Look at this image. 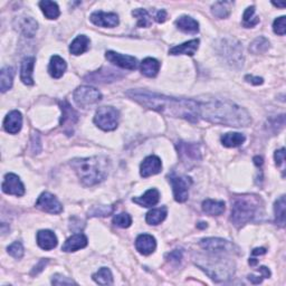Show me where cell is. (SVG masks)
I'll return each mask as SVG.
<instances>
[{"label": "cell", "instance_id": "6da1fadb", "mask_svg": "<svg viewBox=\"0 0 286 286\" xmlns=\"http://www.w3.org/2000/svg\"><path fill=\"white\" fill-rule=\"evenodd\" d=\"M126 95L142 106L162 115L180 117L190 122H198L200 119V103L194 99L166 96L144 90H130Z\"/></svg>", "mask_w": 286, "mask_h": 286}, {"label": "cell", "instance_id": "7a4b0ae2", "mask_svg": "<svg viewBox=\"0 0 286 286\" xmlns=\"http://www.w3.org/2000/svg\"><path fill=\"white\" fill-rule=\"evenodd\" d=\"M200 103V119L211 123L227 126H247L251 124V115L245 108L235 103L222 99L199 101Z\"/></svg>", "mask_w": 286, "mask_h": 286}, {"label": "cell", "instance_id": "3957f363", "mask_svg": "<svg viewBox=\"0 0 286 286\" xmlns=\"http://www.w3.org/2000/svg\"><path fill=\"white\" fill-rule=\"evenodd\" d=\"M71 166L85 186H95L105 180L110 169V162L105 157L74 159Z\"/></svg>", "mask_w": 286, "mask_h": 286}, {"label": "cell", "instance_id": "277c9868", "mask_svg": "<svg viewBox=\"0 0 286 286\" xmlns=\"http://www.w3.org/2000/svg\"><path fill=\"white\" fill-rule=\"evenodd\" d=\"M263 203L260 197L245 194L236 197L231 206L230 220L236 227H242L253 221L261 214Z\"/></svg>", "mask_w": 286, "mask_h": 286}, {"label": "cell", "instance_id": "5b68a950", "mask_svg": "<svg viewBox=\"0 0 286 286\" xmlns=\"http://www.w3.org/2000/svg\"><path fill=\"white\" fill-rule=\"evenodd\" d=\"M196 264L203 270L216 282H221L230 279L234 274V263L222 257H206L196 262Z\"/></svg>", "mask_w": 286, "mask_h": 286}, {"label": "cell", "instance_id": "8992f818", "mask_svg": "<svg viewBox=\"0 0 286 286\" xmlns=\"http://www.w3.org/2000/svg\"><path fill=\"white\" fill-rule=\"evenodd\" d=\"M218 53L231 66H243V47L235 39H221L217 46Z\"/></svg>", "mask_w": 286, "mask_h": 286}, {"label": "cell", "instance_id": "52a82bcc", "mask_svg": "<svg viewBox=\"0 0 286 286\" xmlns=\"http://www.w3.org/2000/svg\"><path fill=\"white\" fill-rule=\"evenodd\" d=\"M94 123L103 131H113L119 123V111L112 106H102L95 113Z\"/></svg>", "mask_w": 286, "mask_h": 286}, {"label": "cell", "instance_id": "ba28073f", "mask_svg": "<svg viewBox=\"0 0 286 286\" xmlns=\"http://www.w3.org/2000/svg\"><path fill=\"white\" fill-rule=\"evenodd\" d=\"M177 151H178L180 160L187 168L194 167L197 162L201 160L200 148L197 143L180 141L177 143Z\"/></svg>", "mask_w": 286, "mask_h": 286}, {"label": "cell", "instance_id": "9c48e42d", "mask_svg": "<svg viewBox=\"0 0 286 286\" xmlns=\"http://www.w3.org/2000/svg\"><path fill=\"white\" fill-rule=\"evenodd\" d=\"M102 94L91 86H80L74 92V101L77 105L86 108L101 101Z\"/></svg>", "mask_w": 286, "mask_h": 286}, {"label": "cell", "instance_id": "30bf717a", "mask_svg": "<svg viewBox=\"0 0 286 286\" xmlns=\"http://www.w3.org/2000/svg\"><path fill=\"white\" fill-rule=\"evenodd\" d=\"M60 105L62 108V117L60 121L61 126L67 135H72L74 126L79 121V114L67 101L60 102Z\"/></svg>", "mask_w": 286, "mask_h": 286}, {"label": "cell", "instance_id": "8fae6325", "mask_svg": "<svg viewBox=\"0 0 286 286\" xmlns=\"http://www.w3.org/2000/svg\"><path fill=\"white\" fill-rule=\"evenodd\" d=\"M169 180L172 185V189H174L176 201L185 202L189 196V187L192 184L191 179L188 178V177H178L171 175Z\"/></svg>", "mask_w": 286, "mask_h": 286}, {"label": "cell", "instance_id": "7c38bea8", "mask_svg": "<svg viewBox=\"0 0 286 286\" xmlns=\"http://www.w3.org/2000/svg\"><path fill=\"white\" fill-rule=\"evenodd\" d=\"M36 207L49 214H61L63 211V207L61 202L54 194L49 192H43L36 201Z\"/></svg>", "mask_w": 286, "mask_h": 286}, {"label": "cell", "instance_id": "4fadbf2b", "mask_svg": "<svg viewBox=\"0 0 286 286\" xmlns=\"http://www.w3.org/2000/svg\"><path fill=\"white\" fill-rule=\"evenodd\" d=\"M200 246L206 251L215 254L219 253H233L235 246L228 240L221 238H205L200 242Z\"/></svg>", "mask_w": 286, "mask_h": 286}, {"label": "cell", "instance_id": "5bb4252c", "mask_svg": "<svg viewBox=\"0 0 286 286\" xmlns=\"http://www.w3.org/2000/svg\"><path fill=\"white\" fill-rule=\"evenodd\" d=\"M2 191L7 194L20 197L25 193V187L19 177L13 174H7L2 183Z\"/></svg>", "mask_w": 286, "mask_h": 286}, {"label": "cell", "instance_id": "9a60e30c", "mask_svg": "<svg viewBox=\"0 0 286 286\" xmlns=\"http://www.w3.org/2000/svg\"><path fill=\"white\" fill-rule=\"evenodd\" d=\"M106 60L110 61L112 64L121 67V69L134 71L138 67V61L137 58L130 55H122V54L115 53V52H107L106 53Z\"/></svg>", "mask_w": 286, "mask_h": 286}, {"label": "cell", "instance_id": "2e32d148", "mask_svg": "<svg viewBox=\"0 0 286 286\" xmlns=\"http://www.w3.org/2000/svg\"><path fill=\"white\" fill-rule=\"evenodd\" d=\"M91 21L94 25L99 27H108L113 28L119 25V17L114 12H103V11H95L90 17Z\"/></svg>", "mask_w": 286, "mask_h": 286}, {"label": "cell", "instance_id": "e0dca14e", "mask_svg": "<svg viewBox=\"0 0 286 286\" xmlns=\"http://www.w3.org/2000/svg\"><path fill=\"white\" fill-rule=\"evenodd\" d=\"M162 163L161 160L156 156H150L145 158L143 162L141 163V168H140V174L143 178H148L150 176L158 175L161 172Z\"/></svg>", "mask_w": 286, "mask_h": 286}, {"label": "cell", "instance_id": "ac0fdd59", "mask_svg": "<svg viewBox=\"0 0 286 286\" xmlns=\"http://www.w3.org/2000/svg\"><path fill=\"white\" fill-rule=\"evenodd\" d=\"M121 76L122 75L114 70L102 69L92 73V74H89L85 77V80H89V82H94V83H110V82H114Z\"/></svg>", "mask_w": 286, "mask_h": 286}, {"label": "cell", "instance_id": "d6986e66", "mask_svg": "<svg viewBox=\"0 0 286 286\" xmlns=\"http://www.w3.org/2000/svg\"><path fill=\"white\" fill-rule=\"evenodd\" d=\"M135 248H137V251L140 254H142V255H150V254H152L157 248L156 238L148 234L140 235L137 240H135Z\"/></svg>", "mask_w": 286, "mask_h": 286}, {"label": "cell", "instance_id": "ffe728a7", "mask_svg": "<svg viewBox=\"0 0 286 286\" xmlns=\"http://www.w3.org/2000/svg\"><path fill=\"white\" fill-rule=\"evenodd\" d=\"M22 126V116L19 111H11L3 121V128L10 134H16Z\"/></svg>", "mask_w": 286, "mask_h": 286}, {"label": "cell", "instance_id": "44dd1931", "mask_svg": "<svg viewBox=\"0 0 286 286\" xmlns=\"http://www.w3.org/2000/svg\"><path fill=\"white\" fill-rule=\"evenodd\" d=\"M57 237L52 230H39L37 233L38 246L45 251H52L57 246Z\"/></svg>", "mask_w": 286, "mask_h": 286}, {"label": "cell", "instance_id": "7402d4cb", "mask_svg": "<svg viewBox=\"0 0 286 286\" xmlns=\"http://www.w3.org/2000/svg\"><path fill=\"white\" fill-rule=\"evenodd\" d=\"M86 245H88V238H86V236L83 234H76L66 240L65 244L63 245L62 251L66 253L76 252L79 251V249L86 247Z\"/></svg>", "mask_w": 286, "mask_h": 286}, {"label": "cell", "instance_id": "603a6c76", "mask_svg": "<svg viewBox=\"0 0 286 286\" xmlns=\"http://www.w3.org/2000/svg\"><path fill=\"white\" fill-rule=\"evenodd\" d=\"M199 47V39H192L189 40L187 43H184L178 46L172 47L169 53L171 55H189L193 56L194 53L197 52V49Z\"/></svg>", "mask_w": 286, "mask_h": 286}, {"label": "cell", "instance_id": "cb8c5ba5", "mask_svg": "<svg viewBox=\"0 0 286 286\" xmlns=\"http://www.w3.org/2000/svg\"><path fill=\"white\" fill-rule=\"evenodd\" d=\"M18 29L26 37H34L38 29V24L34 18L22 17L18 19Z\"/></svg>", "mask_w": 286, "mask_h": 286}, {"label": "cell", "instance_id": "d4e9b609", "mask_svg": "<svg viewBox=\"0 0 286 286\" xmlns=\"http://www.w3.org/2000/svg\"><path fill=\"white\" fill-rule=\"evenodd\" d=\"M35 65V57H26L21 63L20 80L26 85H33V70Z\"/></svg>", "mask_w": 286, "mask_h": 286}, {"label": "cell", "instance_id": "484cf974", "mask_svg": "<svg viewBox=\"0 0 286 286\" xmlns=\"http://www.w3.org/2000/svg\"><path fill=\"white\" fill-rule=\"evenodd\" d=\"M159 199H160V193L157 189H149L147 192H145L143 196L139 197V198H133L132 201L138 203L139 206L142 207H152L154 205H157L159 202Z\"/></svg>", "mask_w": 286, "mask_h": 286}, {"label": "cell", "instance_id": "4316f807", "mask_svg": "<svg viewBox=\"0 0 286 286\" xmlns=\"http://www.w3.org/2000/svg\"><path fill=\"white\" fill-rule=\"evenodd\" d=\"M66 67H67L66 63L61 56L54 55L51 58V62H49L48 72L54 79H60V77H62L63 74L65 73Z\"/></svg>", "mask_w": 286, "mask_h": 286}, {"label": "cell", "instance_id": "83f0119b", "mask_svg": "<svg viewBox=\"0 0 286 286\" xmlns=\"http://www.w3.org/2000/svg\"><path fill=\"white\" fill-rule=\"evenodd\" d=\"M176 26L178 27L180 30L185 31V33L197 34L199 31L198 21L189 16H183L178 18V19L176 20Z\"/></svg>", "mask_w": 286, "mask_h": 286}, {"label": "cell", "instance_id": "f1b7e54d", "mask_svg": "<svg viewBox=\"0 0 286 286\" xmlns=\"http://www.w3.org/2000/svg\"><path fill=\"white\" fill-rule=\"evenodd\" d=\"M90 47V38L85 35H80L73 40L71 46H70V52L73 55H81V54L85 53Z\"/></svg>", "mask_w": 286, "mask_h": 286}, {"label": "cell", "instance_id": "f546056e", "mask_svg": "<svg viewBox=\"0 0 286 286\" xmlns=\"http://www.w3.org/2000/svg\"><path fill=\"white\" fill-rule=\"evenodd\" d=\"M225 202L207 199L202 202V210L209 216H219L225 211Z\"/></svg>", "mask_w": 286, "mask_h": 286}, {"label": "cell", "instance_id": "4dcf8cb0", "mask_svg": "<svg viewBox=\"0 0 286 286\" xmlns=\"http://www.w3.org/2000/svg\"><path fill=\"white\" fill-rule=\"evenodd\" d=\"M39 7L44 12V15L48 19H56L60 17L61 11L58 4L54 1H49V0H44V1L39 2Z\"/></svg>", "mask_w": 286, "mask_h": 286}, {"label": "cell", "instance_id": "1f68e13d", "mask_svg": "<svg viewBox=\"0 0 286 286\" xmlns=\"http://www.w3.org/2000/svg\"><path fill=\"white\" fill-rule=\"evenodd\" d=\"M245 140H246V138H245L244 134L237 132H230L222 135L221 143L227 148H236L242 145L245 142Z\"/></svg>", "mask_w": 286, "mask_h": 286}, {"label": "cell", "instance_id": "d6a6232c", "mask_svg": "<svg viewBox=\"0 0 286 286\" xmlns=\"http://www.w3.org/2000/svg\"><path fill=\"white\" fill-rule=\"evenodd\" d=\"M160 70V63L154 58L148 57L141 63V72L142 74L148 77H154L157 76Z\"/></svg>", "mask_w": 286, "mask_h": 286}, {"label": "cell", "instance_id": "836d02e7", "mask_svg": "<svg viewBox=\"0 0 286 286\" xmlns=\"http://www.w3.org/2000/svg\"><path fill=\"white\" fill-rule=\"evenodd\" d=\"M233 2L231 1H217L211 7L212 15L217 18H227L230 15Z\"/></svg>", "mask_w": 286, "mask_h": 286}, {"label": "cell", "instance_id": "e575fe53", "mask_svg": "<svg viewBox=\"0 0 286 286\" xmlns=\"http://www.w3.org/2000/svg\"><path fill=\"white\" fill-rule=\"evenodd\" d=\"M166 217H167V208L161 207L149 211L147 214V217H145V220H147L149 225L156 226L161 224V222L166 219Z\"/></svg>", "mask_w": 286, "mask_h": 286}, {"label": "cell", "instance_id": "d590c367", "mask_svg": "<svg viewBox=\"0 0 286 286\" xmlns=\"http://www.w3.org/2000/svg\"><path fill=\"white\" fill-rule=\"evenodd\" d=\"M13 80V70L11 67H4L0 72V90L4 93L11 89Z\"/></svg>", "mask_w": 286, "mask_h": 286}, {"label": "cell", "instance_id": "8d00e7d4", "mask_svg": "<svg viewBox=\"0 0 286 286\" xmlns=\"http://www.w3.org/2000/svg\"><path fill=\"white\" fill-rule=\"evenodd\" d=\"M275 220L280 227L285 226V197L281 196L275 202L274 206Z\"/></svg>", "mask_w": 286, "mask_h": 286}, {"label": "cell", "instance_id": "74e56055", "mask_svg": "<svg viewBox=\"0 0 286 286\" xmlns=\"http://www.w3.org/2000/svg\"><path fill=\"white\" fill-rule=\"evenodd\" d=\"M93 280L99 285H111L113 283V276L107 267H102L97 273L93 275Z\"/></svg>", "mask_w": 286, "mask_h": 286}, {"label": "cell", "instance_id": "f35d334b", "mask_svg": "<svg viewBox=\"0 0 286 286\" xmlns=\"http://www.w3.org/2000/svg\"><path fill=\"white\" fill-rule=\"evenodd\" d=\"M258 22H260V18L255 16V7H248L243 15V25L247 28H252Z\"/></svg>", "mask_w": 286, "mask_h": 286}, {"label": "cell", "instance_id": "ab89813d", "mask_svg": "<svg viewBox=\"0 0 286 286\" xmlns=\"http://www.w3.org/2000/svg\"><path fill=\"white\" fill-rule=\"evenodd\" d=\"M270 47V42L265 37H257L249 46V51L253 54H263Z\"/></svg>", "mask_w": 286, "mask_h": 286}, {"label": "cell", "instance_id": "60d3db41", "mask_svg": "<svg viewBox=\"0 0 286 286\" xmlns=\"http://www.w3.org/2000/svg\"><path fill=\"white\" fill-rule=\"evenodd\" d=\"M132 15L138 19V26L139 27H149L151 26L152 20L151 17L145 9H135L132 11Z\"/></svg>", "mask_w": 286, "mask_h": 286}, {"label": "cell", "instance_id": "b9f144b4", "mask_svg": "<svg viewBox=\"0 0 286 286\" xmlns=\"http://www.w3.org/2000/svg\"><path fill=\"white\" fill-rule=\"evenodd\" d=\"M113 222L117 227H121V228H128L132 224V218L130 217L129 214H125V212H122V214L115 215L113 218Z\"/></svg>", "mask_w": 286, "mask_h": 286}, {"label": "cell", "instance_id": "7bdbcfd3", "mask_svg": "<svg viewBox=\"0 0 286 286\" xmlns=\"http://www.w3.org/2000/svg\"><path fill=\"white\" fill-rule=\"evenodd\" d=\"M113 210H114V208L112 206H97L92 208L89 214L92 217H105L111 215Z\"/></svg>", "mask_w": 286, "mask_h": 286}, {"label": "cell", "instance_id": "ee69618b", "mask_svg": "<svg viewBox=\"0 0 286 286\" xmlns=\"http://www.w3.org/2000/svg\"><path fill=\"white\" fill-rule=\"evenodd\" d=\"M8 254L10 256L17 258V260L21 258L22 255H24V247H22L21 243L15 242L13 244H11L10 246L8 247Z\"/></svg>", "mask_w": 286, "mask_h": 286}, {"label": "cell", "instance_id": "f6af8a7d", "mask_svg": "<svg viewBox=\"0 0 286 286\" xmlns=\"http://www.w3.org/2000/svg\"><path fill=\"white\" fill-rule=\"evenodd\" d=\"M273 29L274 33L283 36L286 31V17L282 16L275 19L274 24H273Z\"/></svg>", "mask_w": 286, "mask_h": 286}, {"label": "cell", "instance_id": "bcb514c9", "mask_svg": "<svg viewBox=\"0 0 286 286\" xmlns=\"http://www.w3.org/2000/svg\"><path fill=\"white\" fill-rule=\"evenodd\" d=\"M52 284L53 285H72V284H76V283L73 280L66 278V276L56 274L55 276H53Z\"/></svg>", "mask_w": 286, "mask_h": 286}, {"label": "cell", "instance_id": "7dc6e473", "mask_svg": "<svg viewBox=\"0 0 286 286\" xmlns=\"http://www.w3.org/2000/svg\"><path fill=\"white\" fill-rule=\"evenodd\" d=\"M166 258L172 264H179L183 260V253H181V251H174L168 254Z\"/></svg>", "mask_w": 286, "mask_h": 286}, {"label": "cell", "instance_id": "c3c4849f", "mask_svg": "<svg viewBox=\"0 0 286 286\" xmlns=\"http://www.w3.org/2000/svg\"><path fill=\"white\" fill-rule=\"evenodd\" d=\"M274 158H275L276 165L282 166L285 161V150L284 149L278 150V151H276L274 154Z\"/></svg>", "mask_w": 286, "mask_h": 286}, {"label": "cell", "instance_id": "681fc988", "mask_svg": "<svg viewBox=\"0 0 286 286\" xmlns=\"http://www.w3.org/2000/svg\"><path fill=\"white\" fill-rule=\"evenodd\" d=\"M31 147H33V151L38 153L40 151V141H39V135L36 133L33 135V139H31Z\"/></svg>", "mask_w": 286, "mask_h": 286}, {"label": "cell", "instance_id": "f907efd6", "mask_svg": "<svg viewBox=\"0 0 286 286\" xmlns=\"http://www.w3.org/2000/svg\"><path fill=\"white\" fill-rule=\"evenodd\" d=\"M47 263H48V260H42V261H40L38 264L34 267V270H33V272H31V274L37 275L38 273H40V272H42L45 269V266H46Z\"/></svg>", "mask_w": 286, "mask_h": 286}, {"label": "cell", "instance_id": "816d5d0a", "mask_svg": "<svg viewBox=\"0 0 286 286\" xmlns=\"http://www.w3.org/2000/svg\"><path fill=\"white\" fill-rule=\"evenodd\" d=\"M245 80L249 82V83L254 84V85H261V84H263V82H264L262 77H255L253 75H247L246 77H245Z\"/></svg>", "mask_w": 286, "mask_h": 286}, {"label": "cell", "instance_id": "f5cc1de1", "mask_svg": "<svg viewBox=\"0 0 286 286\" xmlns=\"http://www.w3.org/2000/svg\"><path fill=\"white\" fill-rule=\"evenodd\" d=\"M156 20L158 22H165L167 20V12H166V10L158 11L157 16H156Z\"/></svg>", "mask_w": 286, "mask_h": 286}, {"label": "cell", "instance_id": "db71d44e", "mask_svg": "<svg viewBox=\"0 0 286 286\" xmlns=\"http://www.w3.org/2000/svg\"><path fill=\"white\" fill-rule=\"evenodd\" d=\"M263 279H264V276H263L262 274L260 276H256V275H249L248 276V280L251 281L253 284H260V283H262Z\"/></svg>", "mask_w": 286, "mask_h": 286}, {"label": "cell", "instance_id": "11a10c76", "mask_svg": "<svg viewBox=\"0 0 286 286\" xmlns=\"http://www.w3.org/2000/svg\"><path fill=\"white\" fill-rule=\"evenodd\" d=\"M258 272H260V273H261L263 276H264V279H269L270 276H271L270 270L267 269V267H265V266L260 267V269H258Z\"/></svg>", "mask_w": 286, "mask_h": 286}, {"label": "cell", "instance_id": "9f6ffc18", "mask_svg": "<svg viewBox=\"0 0 286 286\" xmlns=\"http://www.w3.org/2000/svg\"><path fill=\"white\" fill-rule=\"evenodd\" d=\"M266 253V249L265 248H255L254 251L252 252L253 255H264Z\"/></svg>", "mask_w": 286, "mask_h": 286}, {"label": "cell", "instance_id": "6f0895ef", "mask_svg": "<svg viewBox=\"0 0 286 286\" xmlns=\"http://www.w3.org/2000/svg\"><path fill=\"white\" fill-rule=\"evenodd\" d=\"M254 163H255L257 167H261L263 165V158L262 157H255L254 158Z\"/></svg>", "mask_w": 286, "mask_h": 286}, {"label": "cell", "instance_id": "680465c9", "mask_svg": "<svg viewBox=\"0 0 286 286\" xmlns=\"http://www.w3.org/2000/svg\"><path fill=\"white\" fill-rule=\"evenodd\" d=\"M273 4L276 7H281V8H284L286 6L285 2H273Z\"/></svg>", "mask_w": 286, "mask_h": 286}]
</instances>
